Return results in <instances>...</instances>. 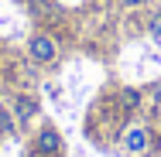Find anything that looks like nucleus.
<instances>
[{
    "label": "nucleus",
    "mask_w": 161,
    "mask_h": 157,
    "mask_svg": "<svg viewBox=\"0 0 161 157\" xmlns=\"http://www.w3.org/2000/svg\"><path fill=\"white\" fill-rule=\"evenodd\" d=\"M17 130H21V123L14 116V106L0 99V137H17Z\"/></svg>",
    "instance_id": "nucleus-5"
},
{
    "label": "nucleus",
    "mask_w": 161,
    "mask_h": 157,
    "mask_svg": "<svg viewBox=\"0 0 161 157\" xmlns=\"http://www.w3.org/2000/svg\"><path fill=\"white\" fill-rule=\"evenodd\" d=\"M120 144H124V150H127L130 157H144L151 150V130L144 123H130L127 130H124V137H120Z\"/></svg>",
    "instance_id": "nucleus-3"
},
{
    "label": "nucleus",
    "mask_w": 161,
    "mask_h": 157,
    "mask_svg": "<svg viewBox=\"0 0 161 157\" xmlns=\"http://www.w3.org/2000/svg\"><path fill=\"white\" fill-rule=\"evenodd\" d=\"M141 3H144V0H120V7H124V10H134V7H141Z\"/></svg>",
    "instance_id": "nucleus-8"
},
{
    "label": "nucleus",
    "mask_w": 161,
    "mask_h": 157,
    "mask_svg": "<svg viewBox=\"0 0 161 157\" xmlns=\"http://www.w3.org/2000/svg\"><path fill=\"white\" fill-rule=\"evenodd\" d=\"M147 96H151V99H154V102H161V82H154V86H151V89H147Z\"/></svg>",
    "instance_id": "nucleus-7"
},
{
    "label": "nucleus",
    "mask_w": 161,
    "mask_h": 157,
    "mask_svg": "<svg viewBox=\"0 0 161 157\" xmlns=\"http://www.w3.org/2000/svg\"><path fill=\"white\" fill-rule=\"evenodd\" d=\"M31 154L34 157H62L65 154V140H62V130L55 123H45L31 133Z\"/></svg>",
    "instance_id": "nucleus-2"
},
{
    "label": "nucleus",
    "mask_w": 161,
    "mask_h": 157,
    "mask_svg": "<svg viewBox=\"0 0 161 157\" xmlns=\"http://www.w3.org/2000/svg\"><path fill=\"white\" fill-rule=\"evenodd\" d=\"M10 106H14V116H17V123H21V126H28L34 116H38V99L28 96V92L14 96V99H10Z\"/></svg>",
    "instance_id": "nucleus-4"
},
{
    "label": "nucleus",
    "mask_w": 161,
    "mask_h": 157,
    "mask_svg": "<svg viewBox=\"0 0 161 157\" xmlns=\"http://www.w3.org/2000/svg\"><path fill=\"white\" fill-rule=\"evenodd\" d=\"M58 55H62V44H58V38L48 31H31L24 38V58L38 68H45V65H55L58 62Z\"/></svg>",
    "instance_id": "nucleus-1"
},
{
    "label": "nucleus",
    "mask_w": 161,
    "mask_h": 157,
    "mask_svg": "<svg viewBox=\"0 0 161 157\" xmlns=\"http://www.w3.org/2000/svg\"><path fill=\"white\" fill-rule=\"evenodd\" d=\"M147 34H151V41H161V10H151V17H147Z\"/></svg>",
    "instance_id": "nucleus-6"
}]
</instances>
